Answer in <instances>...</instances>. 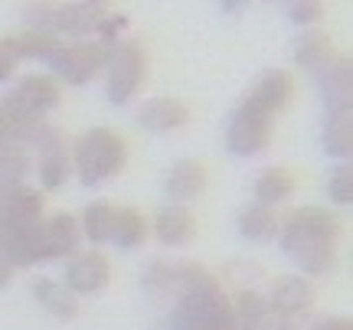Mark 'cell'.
<instances>
[{
    "instance_id": "1",
    "label": "cell",
    "mask_w": 353,
    "mask_h": 330,
    "mask_svg": "<svg viewBox=\"0 0 353 330\" xmlns=\"http://www.w3.org/2000/svg\"><path fill=\"white\" fill-rule=\"evenodd\" d=\"M334 242H337V219L321 206H304L281 226V249L294 265L304 271L324 275L334 265Z\"/></svg>"
},
{
    "instance_id": "14",
    "label": "cell",
    "mask_w": 353,
    "mask_h": 330,
    "mask_svg": "<svg viewBox=\"0 0 353 330\" xmlns=\"http://www.w3.org/2000/svg\"><path fill=\"white\" fill-rule=\"evenodd\" d=\"M69 285L76 291H99L101 285L108 281V258L101 252H85L79 255L76 262L69 265Z\"/></svg>"
},
{
    "instance_id": "28",
    "label": "cell",
    "mask_w": 353,
    "mask_h": 330,
    "mask_svg": "<svg viewBox=\"0 0 353 330\" xmlns=\"http://www.w3.org/2000/svg\"><path fill=\"white\" fill-rule=\"evenodd\" d=\"M0 144H20V127L13 125V118L0 105Z\"/></svg>"
},
{
    "instance_id": "24",
    "label": "cell",
    "mask_w": 353,
    "mask_h": 330,
    "mask_svg": "<svg viewBox=\"0 0 353 330\" xmlns=\"http://www.w3.org/2000/svg\"><path fill=\"white\" fill-rule=\"evenodd\" d=\"M39 177H43L46 187H63L65 180L72 177V157H69V151L46 154L39 161Z\"/></svg>"
},
{
    "instance_id": "3",
    "label": "cell",
    "mask_w": 353,
    "mask_h": 330,
    "mask_svg": "<svg viewBox=\"0 0 353 330\" xmlns=\"http://www.w3.org/2000/svg\"><path fill=\"white\" fill-rule=\"evenodd\" d=\"M56 102H59V82L52 76H23L17 82V89H10L0 99L3 112L10 114L20 131L30 125H39L43 114L56 108Z\"/></svg>"
},
{
    "instance_id": "16",
    "label": "cell",
    "mask_w": 353,
    "mask_h": 330,
    "mask_svg": "<svg viewBox=\"0 0 353 330\" xmlns=\"http://www.w3.org/2000/svg\"><path fill=\"white\" fill-rule=\"evenodd\" d=\"M294 56H298V63H301L304 69H311V72L317 76V72H324V69L334 63V43H330L327 33L311 30V33H304V37L298 39Z\"/></svg>"
},
{
    "instance_id": "30",
    "label": "cell",
    "mask_w": 353,
    "mask_h": 330,
    "mask_svg": "<svg viewBox=\"0 0 353 330\" xmlns=\"http://www.w3.org/2000/svg\"><path fill=\"white\" fill-rule=\"evenodd\" d=\"M13 63H17V59H10L7 52L0 50V82H3V79H10V76H13Z\"/></svg>"
},
{
    "instance_id": "29",
    "label": "cell",
    "mask_w": 353,
    "mask_h": 330,
    "mask_svg": "<svg viewBox=\"0 0 353 330\" xmlns=\"http://www.w3.org/2000/svg\"><path fill=\"white\" fill-rule=\"evenodd\" d=\"M20 190V183H10V180H0V209L13 200V193Z\"/></svg>"
},
{
    "instance_id": "31",
    "label": "cell",
    "mask_w": 353,
    "mask_h": 330,
    "mask_svg": "<svg viewBox=\"0 0 353 330\" xmlns=\"http://www.w3.org/2000/svg\"><path fill=\"white\" fill-rule=\"evenodd\" d=\"M7 281H10V265L0 262V285H7Z\"/></svg>"
},
{
    "instance_id": "15",
    "label": "cell",
    "mask_w": 353,
    "mask_h": 330,
    "mask_svg": "<svg viewBox=\"0 0 353 330\" xmlns=\"http://www.w3.org/2000/svg\"><path fill=\"white\" fill-rule=\"evenodd\" d=\"M187 108L174 99H151V102L141 105L138 112V121L151 131H174V127L187 125Z\"/></svg>"
},
{
    "instance_id": "4",
    "label": "cell",
    "mask_w": 353,
    "mask_h": 330,
    "mask_svg": "<svg viewBox=\"0 0 353 330\" xmlns=\"http://www.w3.org/2000/svg\"><path fill=\"white\" fill-rule=\"evenodd\" d=\"M272 131H275V114L262 112L259 105H252L249 99L236 108L232 121H229L226 131V147L239 157H255L268 147L272 141Z\"/></svg>"
},
{
    "instance_id": "32",
    "label": "cell",
    "mask_w": 353,
    "mask_h": 330,
    "mask_svg": "<svg viewBox=\"0 0 353 330\" xmlns=\"http://www.w3.org/2000/svg\"><path fill=\"white\" fill-rule=\"evenodd\" d=\"M0 245H3V226H0Z\"/></svg>"
},
{
    "instance_id": "18",
    "label": "cell",
    "mask_w": 353,
    "mask_h": 330,
    "mask_svg": "<svg viewBox=\"0 0 353 330\" xmlns=\"http://www.w3.org/2000/svg\"><path fill=\"white\" fill-rule=\"evenodd\" d=\"M291 193H294V180H291L288 170H281V167H272V170H265L262 177L255 180V200L259 206H278L285 203Z\"/></svg>"
},
{
    "instance_id": "23",
    "label": "cell",
    "mask_w": 353,
    "mask_h": 330,
    "mask_svg": "<svg viewBox=\"0 0 353 330\" xmlns=\"http://www.w3.org/2000/svg\"><path fill=\"white\" fill-rule=\"evenodd\" d=\"M275 305L281 311H301L311 305V288L301 278H278L275 281Z\"/></svg>"
},
{
    "instance_id": "10",
    "label": "cell",
    "mask_w": 353,
    "mask_h": 330,
    "mask_svg": "<svg viewBox=\"0 0 353 330\" xmlns=\"http://www.w3.org/2000/svg\"><path fill=\"white\" fill-rule=\"evenodd\" d=\"M291 99V76L288 72H281V69H268L262 72V79L252 85L249 92V102L259 105L262 112L268 114H278Z\"/></svg>"
},
{
    "instance_id": "25",
    "label": "cell",
    "mask_w": 353,
    "mask_h": 330,
    "mask_svg": "<svg viewBox=\"0 0 353 330\" xmlns=\"http://www.w3.org/2000/svg\"><path fill=\"white\" fill-rule=\"evenodd\" d=\"M37 294L39 301L50 307V311H56V314H76V298H72V291H65V288H59V285H52V281H37Z\"/></svg>"
},
{
    "instance_id": "11",
    "label": "cell",
    "mask_w": 353,
    "mask_h": 330,
    "mask_svg": "<svg viewBox=\"0 0 353 330\" xmlns=\"http://www.w3.org/2000/svg\"><path fill=\"white\" fill-rule=\"evenodd\" d=\"M203 187H206V167L200 161H176L167 177V196L174 200V206L196 200Z\"/></svg>"
},
{
    "instance_id": "27",
    "label": "cell",
    "mask_w": 353,
    "mask_h": 330,
    "mask_svg": "<svg viewBox=\"0 0 353 330\" xmlns=\"http://www.w3.org/2000/svg\"><path fill=\"white\" fill-rule=\"evenodd\" d=\"M288 17L294 23H314V20L324 17V7H321V3H291Z\"/></svg>"
},
{
    "instance_id": "20",
    "label": "cell",
    "mask_w": 353,
    "mask_h": 330,
    "mask_svg": "<svg viewBox=\"0 0 353 330\" xmlns=\"http://www.w3.org/2000/svg\"><path fill=\"white\" fill-rule=\"evenodd\" d=\"M350 147H353L350 112L327 114V125H324V151H327L330 157H347Z\"/></svg>"
},
{
    "instance_id": "22",
    "label": "cell",
    "mask_w": 353,
    "mask_h": 330,
    "mask_svg": "<svg viewBox=\"0 0 353 330\" xmlns=\"http://www.w3.org/2000/svg\"><path fill=\"white\" fill-rule=\"evenodd\" d=\"M112 223H114V206L108 203H92L85 209V216H82V229H85V236L95 245L112 239Z\"/></svg>"
},
{
    "instance_id": "2",
    "label": "cell",
    "mask_w": 353,
    "mask_h": 330,
    "mask_svg": "<svg viewBox=\"0 0 353 330\" xmlns=\"http://www.w3.org/2000/svg\"><path fill=\"white\" fill-rule=\"evenodd\" d=\"M125 157V138L112 127H95L76 144V174L85 187H99L114 174H121Z\"/></svg>"
},
{
    "instance_id": "8",
    "label": "cell",
    "mask_w": 353,
    "mask_h": 330,
    "mask_svg": "<svg viewBox=\"0 0 353 330\" xmlns=\"http://www.w3.org/2000/svg\"><path fill=\"white\" fill-rule=\"evenodd\" d=\"M76 245H79V223L69 213L43 219V226H39V258L72 255Z\"/></svg>"
},
{
    "instance_id": "5",
    "label": "cell",
    "mask_w": 353,
    "mask_h": 330,
    "mask_svg": "<svg viewBox=\"0 0 353 330\" xmlns=\"http://www.w3.org/2000/svg\"><path fill=\"white\" fill-rule=\"evenodd\" d=\"M108 56H112L108 43H76V46H56L46 56V63L59 79L72 85H85L99 76L101 65H108Z\"/></svg>"
},
{
    "instance_id": "17",
    "label": "cell",
    "mask_w": 353,
    "mask_h": 330,
    "mask_svg": "<svg viewBox=\"0 0 353 330\" xmlns=\"http://www.w3.org/2000/svg\"><path fill=\"white\" fill-rule=\"evenodd\" d=\"M148 239V219L141 216L134 206H125V209H114V223H112V239L114 245L121 249H138L141 242Z\"/></svg>"
},
{
    "instance_id": "7",
    "label": "cell",
    "mask_w": 353,
    "mask_h": 330,
    "mask_svg": "<svg viewBox=\"0 0 353 330\" xmlns=\"http://www.w3.org/2000/svg\"><path fill=\"white\" fill-rule=\"evenodd\" d=\"M108 13L112 10L105 3H63V7H52V37L56 33H72V37L99 33Z\"/></svg>"
},
{
    "instance_id": "13",
    "label": "cell",
    "mask_w": 353,
    "mask_h": 330,
    "mask_svg": "<svg viewBox=\"0 0 353 330\" xmlns=\"http://www.w3.org/2000/svg\"><path fill=\"white\" fill-rule=\"evenodd\" d=\"M43 223V196L30 187H20L13 200L0 209V226H37Z\"/></svg>"
},
{
    "instance_id": "19",
    "label": "cell",
    "mask_w": 353,
    "mask_h": 330,
    "mask_svg": "<svg viewBox=\"0 0 353 330\" xmlns=\"http://www.w3.org/2000/svg\"><path fill=\"white\" fill-rule=\"evenodd\" d=\"M56 46H59V37H52V33H23V37H10L0 43V50L10 59H17V56H43L46 59Z\"/></svg>"
},
{
    "instance_id": "26",
    "label": "cell",
    "mask_w": 353,
    "mask_h": 330,
    "mask_svg": "<svg viewBox=\"0 0 353 330\" xmlns=\"http://www.w3.org/2000/svg\"><path fill=\"white\" fill-rule=\"evenodd\" d=\"M350 167L343 164L337 167V174L330 177V196L337 200V203H350V196H353V183H350Z\"/></svg>"
},
{
    "instance_id": "21",
    "label": "cell",
    "mask_w": 353,
    "mask_h": 330,
    "mask_svg": "<svg viewBox=\"0 0 353 330\" xmlns=\"http://www.w3.org/2000/svg\"><path fill=\"white\" fill-rule=\"evenodd\" d=\"M278 216H275V209H268V206H252V209H245L239 219V229H242V236L245 239H255V242H262V239H272L278 232Z\"/></svg>"
},
{
    "instance_id": "6",
    "label": "cell",
    "mask_w": 353,
    "mask_h": 330,
    "mask_svg": "<svg viewBox=\"0 0 353 330\" xmlns=\"http://www.w3.org/2000/svg\"><path fill=\"white\" fill-rule=\"evenodd\" d=\"M148 76V59L141 43H118L108 56V99L114 105L131 102Z\"/></svg>"
},
{
    "instance_id": "12",
    "label": "cell",
    "mask_w": 353,
    "mask_h": 330,
    "mask_svg": "<svg viewBox=\"0 0 353 330\" xmlns=\"http://www.w3.org/2000/svg\"><path fill=\"white\" fill-rule=\"evenodd\" d=\"M154 232L164 245H187L196 236V219L183 206H164L154 216Z\"/></svg>"
},
{
    "instance_id": "9",
    "label": "cell",
    "mask_w": 353,
    "mask_h": 330,
    "mask_svg": "<svg viewBox=\"0 0 353 330\" xmlns=\"http://www.w3.org/2000/svg\"><path fill=\"white\" fill-rule=\"evenodd\" d=\"M317 82H321V95H324V105H327V114L350 112V65L343 59H334L324 72H317Z\"/></svg>"
}]
</instances>
